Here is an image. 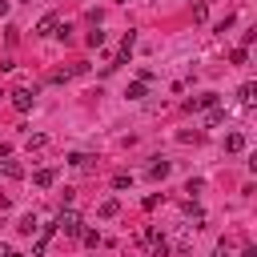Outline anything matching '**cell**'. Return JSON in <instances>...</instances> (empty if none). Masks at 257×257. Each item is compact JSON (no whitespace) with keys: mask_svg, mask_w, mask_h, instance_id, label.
Listing matches in <instances>:
<instances>
[{"mask_svg":"<svg viewBox=\"0 0 257 257\" xmlns=\"http://www.w3.org/2000/svg\"><path fill=\"white\" fill-rule=\"evenodd\" d=\"M56 229L68 233V237H80V217H76L72 209H60V213H56Z\"/></svg>","mask_w":257,"mask_h":257,"instance_id":"1","label":"cell"},{"mask_svg":"<svg viewBox=\"0 0 257 257\" xmlns=\"http://www.w3.org/2000/svg\"><path fill=\"white\" fill-rule=\"evenodd\" d=\"M32 104H36V88H16V92H12V108H16V112H28Z\"/></svg>","mask_w":257,"mask_h":257,"instance_id":"2","label":"cell"},{"mask_svg":"<svg viewBox=\"0 0 257 257\" xmlns=\"http://www.w3.org/2000/svg\"><path fill=\"white\" fill-rule=\"evenodd\" d=\"M213 104H221V96H217V92H201V96H189V100H185V108H189V112H201V108H213Z\"/></svg>","mask_w":257,"mask_h":257,"instance_id":"3","label":"cell"},{"mask_svg":"<svg viewBox=\"0 0 257 257\" xmlns=\"http://www.w3.org/2000/svg\"><path fill=\"white\" fill-rule=\"evenodd\" d=\"M56 24H60V20H56V12L40 16V24H36V36H52V32H56Z\"/></svg>","mask_w":257,"mask_h":257,"instance_id":"4","label":"cell"},{"mask_svg":"<svg viewBox=\"0 0 257 257\" xmlns=\"http://www.w3.org/2000/svg\"><path fill=\"white\" fill-rule=\"evenodd\" d=\"M52 181H56L52 169H36V173H32V185H36V189H52Z\"/></svg>","mask_w":257,"mask_h":257,"instance_id":"5","label":"cell"},{"mask_svg":"<svg viewBox=\"0 0 257 257\" xmlns=\"http://www.w3.org/2000/svg\"><path fill=\"white\" fill-rule=\"evenodd\" d=\"M133 48H137V32H124V40H120V56H116V64H124Z\"/></svg>","mask_w":257,"mask_h":257,"instance_id":"6","label":"cell"},{"mask_svg":"<svg viewBox=\"0 0 257 257\" xmlns=\"http://www.w3.org/2000/svg\"><path fill=\"white\" fill-rule=\"evenodd\" d=\"M96 213H100V217H116V213H120V201H116V197H104Z\"/></svg>","mask_w":257,"mask_h":257,"instance_id":"7","label":"cell"},{"mask_svg":"<svg viewBox=\"0 0 257 257\" xmlns=\"http://www.w3.org/2000/svg\"><path fill=\"white\" fill-rule=\"evenodd\" d=\"M225 149H229V153H241V149H245V133H229V137H225Z\"/></svg>","mask_w":257,"mask_h":257,"instance_id":"8","label":"cell"},{"mask_svg":"<svg viewBox=\"0 0 257 257\" xmlns=\"http://www.w3.org/2000/svg\"><path fill=\"white\" fill-rule=\"evenodd\" d=\"M169 173H173V165H169V161H157V165L149 169V177H153V181H165Z\"/></svg>","mask_w":257,"mask_h":257,"instance_id":"9","label":"cell"},{"mask_svg":"<svg viewBox=\"0 0 257 257\" xmlns=\"http://www.w3.org/2000/svg\"><path fill=\"white\" fill-rule=\"evenodd\" d=\"M124 96H128V100H145V80H133V84L124 88Z\"/></svg>","mask_w":257,"mask_h":257,"instance_id":"10","label":"cell"},{"mask_svg":"<svg viewBox=\"0 0 257 257\" xmlns=\"http://www.w3.org/2000/svg\"><path fill=\"white\" fill-rule=\"evenodd\" d=\"M20 233H36L40 225H36V213H28V217H20V225H16Z\"/></svg>","mask_w":257,"mask_h":257,"instance_id":"11","label":"cell"},{"mask_svg":"<svg viewBox=\"0 0 257 257\" xmlns=\"http://www.w3.org/2000/svg\"><path fill=\"white\" fill-rule=\"evenodd\" d=\"M44 145H48V137H44V133H36V137H28V153H40Z\"/></svg>","mask_w":257,"mask_h":257,"instance_id":"12","label":"cell"},{"mask_svg":"<svg viewBox=\"0 0 257 257\" xmlns=\"http://www.w3.org/2000/svg\"><path fill=\"white\" fill-rule=\"evenodd\" d=\"M149 245H153V253H149V257H169V241H161V237H157V241H149Z\"/></svg>","mask_w":257,"mask_h":257,"instance_id":"13","label":"cell"},{"mask_svg":"<svg viewBox=\"0 0 257 257\" xmlns=\"http://www.w3.org/2000/svg\"><path fill=\"white\" fill-rule=\"evenodd\" d=\"M253 92H257V84H241V92H237L241 104H253Z\"/></svg>","mask_w":257,"mask_h":257,"instance_id":"14","label":"cell"},{"mask_svg":"<svg viewBox=\"0 0 257 257\" xmlns=\"http://www.w3.org/2000/svg\"><path fill=\"white\" fill-rule=\"evenodd\" d=\"M221 120H225V108H221V104H213V108H209V128H213V124H221Z\"/></svg>","mask_w":257,"mask_h":257,"instance_id":"15","label":"cell"},{"mask_svg":"<svg viewBox=\"0 0 257 257\" xmlns=\"http://www.w3.org/2000/svg\"><path fill=\"white\" fill-rule=\"evenodd\" d=\"M80 241H84V245H100V233H96V229H80Z\"/></svg>","mask_w":257,"mask_h":257,"instance_id":"16","label":"cell"},{"mask_svg":"<svg viewBox=\"0 0 257 257\" xmlns=\"http://www.w3.org/2000/svg\"><path fill=\"white\" fill-rule=\"evenodd\" d=\"M0 169H4V173H8V177H20V173H24V169H20V165H16V161H8V157H4V161H0Z\"/></svg>","mask_w":257,"mask_h":257,"instance_id":"17","label":"cell"},{"mask_svg":"<svg viewBox=\"0 0 257 257\" xmlns=\"http://www.w3.org/2000/svg\"><path fill=\"white\" fill-rule=\"evenodd\" d=\"M88 44H92V48H100V44H104V32H100V24L88 32Z\"/></svg>","mask_w":257,"mask_h":257,"instance_id":"18","label":"cell"},{"mask_svg":"<svg viewBox=\"0 0 257 257\" xmlns=\"http://www.w3.org/2000/svg\"><path fill=\"white\" fill-rule=\"evenodd\" d=\"M128 185H133L128 173H116V177H112V189H128Z\"/></svg>","mask_w":257,"mask_h":257,"instance_id":"19","label":"cell"},{"mask_svg":"<svg viewBox=\"0 0 257 257\" xmlns=\"http://www.w3.org/2000/svg\"><path fill=\"white\" fill-rule=\"evenodd\" d=\"M56 36L60 40H72V24H56Z\"/></svg>","mask_w":257,"mask_h":257,"instance_id":"20","label":"cell"},{"mask_svg":"<svg viewBox=\"0 0 257 257\" xmlns=\"http://www.w3.org/2000/svg\"><path fill=\"white\" fill-rule=\"evenodd\" d=\"M213 257H229V245H225V241H217V249H213Z\"/></svg>","mask_w":257,"mask_h":257,"instance_id":"21","label":"cell"},{"mask_svg":"<svg viewBox=\"0 0 257 257\" xmlns=\"http://www.w3.org/2000/svg\"><path fill=\"white\" fill-rule=\"evenodd\" d=\"M4 157H8V145H0V161H4Z\"/></svg>","mask_w":257,"mask_h":257,"instance_id":"22","label":"cell"},{"mask_svg":"<svg viewBox=\"0 0 257 257\" xmlns=\"http://www.w3.org/2000/svg\"><path fill=\"white\" fill-rule=\"evenodd\" d=\"M8 253H12V249H8V245H0V257H8Z\"/></svg>","mask_w":257,"mask_h":257,"instance_id":"23","label":"cell"},{"mask_svg":"<svg viewBox=\"0 0 257 257\" xmlns=\"http://www.w3.org/2000/svg\"><path fill=\"white\" fill-rule=\"evenodd\" d=\"M4 12H8V0H0V16H4Z\"/></svg>","mask_w":257,"mask_h":257,"instance_id":"24","label":"cell"},{"mask_svg":"<svg viewBox=\"0 0 257 257\" xmlns=\"http://www.w3.org/2000/svg\"><path fill=\"white\" fill-rule=\"evenodd\" d=\"M8 257H24V253H8Z\"/></svg>","mask_w":257,"mask_h":257,"instance_id":"25","label":"cell"},{"mask_svg":"<svg viewBox=\"0 0 257 257\" xmlns=\"http://www.w3.org/2000/svg\"><path fill=\"white\" fill-rule=\"evenodd\" d=\"M112 4H120V0H112Z\"/></svg>","mask_w":257,"mask_h":257,"instance_id":"26","label":"cell"}]
</instances>
